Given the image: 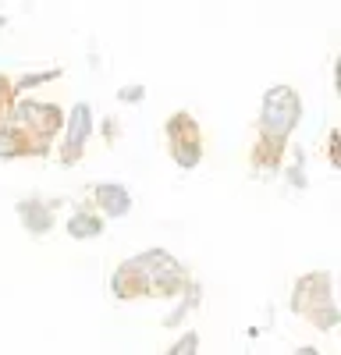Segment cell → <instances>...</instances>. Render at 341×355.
<instances>
[{
    "instance_id": "3",
    "label": "cell",
    "mask_w": 341,
    "mask_h": 355,
    "mask_svg": "<svg viewBox=\"0 0 341 355\" xmlns=\"http://www.w3.org/2000/svg\"><path fill=\"white\" fill-rule=\"evenodd\" d=\"M89 132V107H75V117H71V139H68V146H71V157H75V150L82 146V135Z\"/></svg>"
},
{
    "instance_id": "2",
    "label": "cell",
    "mask_w": 341,
    "mask_h": 355,
    "mask_svg": "<svg viewBox=\"0 0 341 355\" xmlns=\"http://www.w3.org/2000/svg\"><path fill=\"white\" fill-rule=\"evenodd\" d=\"M96 196L103 199V210H107V214H125V210H128V196H125V189H118V185H100Z\"/></svg>"
},
{
    "instance_id": "4",
    "label": "cell",
    "mask_w": 341,
    "mask_h": 355,
    "mask_svg": "<svg viewBox=\"0 0 341 355\" xmlns=\"http://www.w3.org/2000/svg\"><path fill=\"white\" fill-rule=\"evenodd\" d=\"M71 234H75V239H85V234H100V220L89 217V214H78V217L71 220Z\"/></svg>"
},
{
    "instance_id": "6",
    "label": "cell",
    "mask_w": 341,
    "mask_h": 355,
    "mask_svg": "<svg viewBox=\"0 0 341 355\" xmlns=\"http://www.w3.org/2000/svg\"><path fill=\"white\" fill-rule=\"evenodd\" d=\"M195 352H199V338L195 334H185L175 348H170V355H195Z\"/></svg>"
},
{
    "instance_id": "1",
    "label": "cell",
    "mask_w": 341,
    "mask_h": 355,
    "mask_svg": "<svg viewBox=\"0 0 341 355\" xmlns=\"http://www.w3.org/2000/svg\"><path fill=\"white\" fill-rule=\"evenodd\" d=\"M299 117V100L292 89H270L267 107H263V125L274 132H288Z\"/></svg>"
},
{
    "instance_id": "5",
    "label": "cell",
    "mask_w": 341,
    "mask_h": 355,
    "mask_svg": "<svg viewBox=\"0 0 341 355\" xmlns=\"http://www.w3.org/2000/svg\"><path fill=\"white\" fill-rule=\"evenodd\" d=\"M21 217H25L28 224H33L36 231H46V224H50V220H46V214L40 210L36 202H28V206H21Z\"/></svg>"
},
{
    "instance_id": "7",
    "label": "cell",
    "mask_w": 341,
    "mask_h": 355,
    "mask_svg": "<svg viewBox=\"0 0 341 355\" xmlns=\"http://www.w3.org/2000/svg\"><path fill=\"white\" fill-rule=\"evenodd\" d=\"M295 355H317V352H309V348H299V352H295Z\"/></svg>"
}]
</instances>
